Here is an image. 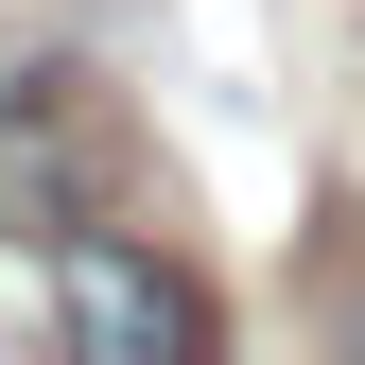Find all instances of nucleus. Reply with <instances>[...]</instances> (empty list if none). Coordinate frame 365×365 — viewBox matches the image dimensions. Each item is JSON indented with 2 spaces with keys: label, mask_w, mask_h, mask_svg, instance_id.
Segmentation results:
<instances>
[{
  "label": "nucleus",
  "mask_w": 365,
  "mask_h": 365,
  "mask_svg": "<svg viewBox=\"0 0 365 365\" xmlns=\"http://www.w3.org/2000/svg\"><path fill=\"white\" fill-rule=\"evenodd\" d=\"M53 331L87 365H192L209 348V296L174 279L157 244H122V226H70V244H53Z\"/></svg>",
  "instance_id": "nucleus-1"
},
{
  "label": "nucleus",
  "mask_w": 365,
  "mask_h": 365,
  "mask_svg": "<svg viewBox=\"0 0 365 365\" xmlns=\"http://www.w3.org/2000/svg\"><path fill=\"white\" fill-rule=\"evenodd\" d=\"M105 209V105L87 87H0V244H70Z\"/></svg>",
  "instance_id": "nucleus-2"
}]
</instances>
